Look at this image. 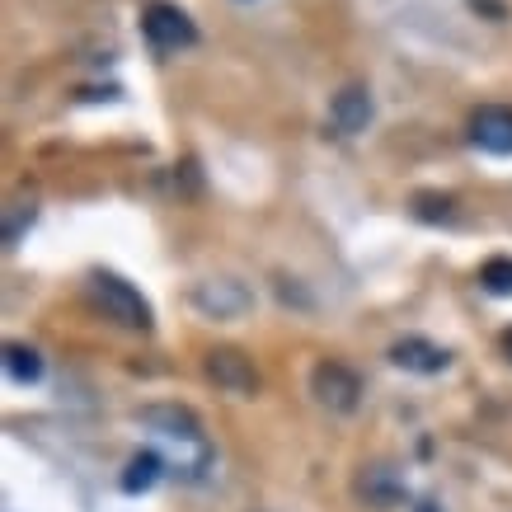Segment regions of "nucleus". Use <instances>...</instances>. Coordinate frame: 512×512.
Instances as JSON below:
<instances>
[{
	"label": "nucleus",
	"mask_w": 512,
	"mask_h": 512,
	"mask_svg": "<svg viewBox=\"0 0 512 512\" xmlns=\"http://www.w3.org/2000/svg\"><path fill=\"white\" fill-rule=\"evenodd\" d=\"M90 296L104 306L109 320L127 329H151V306L141 301V292H132L123 278H113V273H94L90 278Z\"/></svg>",
	"instance_id": "obj_1"
},
{
	"label": "nucleus",
	"mask_w": 512,
	"mask_h": 512,
	"mask_svg": "<svg viewBox=\"0 0 512 512\" xmlns=\"http://www.w3.org/2000/svg\"><path fill=\"white\" fill-rule=\"evenodd\" d=\"M141 33H146V38H151V47H160V52H179V47L198 43L193 19H188L179 5H165V0L146 5V15H141Z\"/></svg>",
	"instance_id": "obj_2"
},
{
	"label": "nucleus",
	"mask_w": 512,
	"mask_h": 512,
	"mask_svg": "<svg viewBox=\"0 0 512 512\" xmlns=\"http://www.w3.org/2000/svg\"><path fill=\"white\" fill-rule=\"evenodd\" d=\"M311 390H315V400L325 404V409H334V414H353L357 400H362V381L343 362H320L311 376Z\"/></svg>",
	"instance_id": "obj_3"
},
{
	"label": "nucleus",
	"mask_w": 512,
	"mask_h": 512,
	"mask_svg": "<svg viewBox=\"0 0 512 512\" xmlns=\"http://www.w3.org/2000/svg\"><path fill=\"white\" fill-rule=\"evenodd\" d=\"M207 376L221 390H231V395H254L259 390V372H254V362L240 348H212L207 353Z\"/></svg>",
	"instance_id": "obj_4"
},
{
	"label": "nucleus",
	"mask_w": 512,
	"mask_h": 512,
	"mask_svg": "<svg viewBox=\"0 0 512 512\" xmlns=\"http://www.w3.org/2000/svg\"><path fill=\"white\" fill-rule=\"evenodd\" d=\"M141 423H146V428H156L160 442H188V447H207V442H202L198 419H193L188 409H174V404H151V409H141Z\"/></svg>",
	"instance_id": "obj_5"
},
{
	"label": "nucleus",
	"mask_w": 512,
	"mask_h": 512,
	"mask_svg": "<svg viewBox=\"0 0 512 512\" xmlns=\"http://www.w3.org/2000/svg\"><path fill=\"white\" fill-rule=\"evenodd\" d=\"M367 123H372V94L362 90V85H348V90L334 94V104H329V127H334L339 137L367 132Z\"/></svg>",
	"instance_id": "obj_6"
},
{
	"label": "nucleus",
	"mask_w": 512,
	"mask_h": 512,
	"mask_svg": "<svg viewBox=\"0 0 512 512\" xmlns=\"http://www.w3.org/2000/svg\"><path fill=\"white\" fill-rule=\"evenodd\" d=\"M470 141L489 156H512V109H498V104L480 109L470 118Z\"/></svg>",
	"instance_id": "obj_7"
},
{
	"label": "nucleus",
	"mask_w": 512,
	"mask_h": 512,
	"mask_svg": "<svg viewBox=\"0 0 512 512\" xmlns=\"http://www.w3.org/2000/svg\"><path fill=\"white\" fill-rule=\"evenodd\" d=\"M390 362L404 367V372L433 376V372H442V367L451 362V353L447 348H437V343H428V339H400L395 348H390Z\"/></svg>",
	"instance_id": "obj_8"
},
{
	"label": "nucleus",
	"mask_w": 512,
	"mask_h": 512,
	"mask_svg": "<svg viewBox=\"0 0 512 512\" xmlns=\"http://www.w3.org/2000/svg\"><path fill=\"white\" fill-rule=\"evenodd\" d=\"M198 306L202 311H212L221 320V315H240L249 306V292L245 287H235V282H202L198 287Z\"/></svg>",
	"instance_id": "obj_9"
},
{
	"label": "nucleus",
	"mask_w": 512,
	"mask_h": 512,
	"mask_svg": "<svg viewBox=\"0 0 512 512\" xmlns=\"http://www.w3.org/2000/svg\"><path fill=\"white\" fill-rule=\"evenodd\" d=\"M357 494L367 498V503H376V508H390V503L404 494V484H400V475H395L390 466H372V470H362Z\"/></svg>",
	"instance_id": "obj_10"
},
{
	"label": "nucleus",
	"mask_w": 512,
	"mask_h": 512,
	"mask_svg": "<svg viewBox=\"0 0 512 512\" xmlns=\"http://www.w3.org/2000/svg\"><path fill=\"white\" fill-rule=\"evenodd\" d=\"M160 466H165V461H160L156 451H141V456H132V461H127V475H123V489H127V494L151 489V484L160 480Z\"/></svg>",
	"instance_id": "obj_11"
},
{
	"label": "nucleus",
	"mask_w": 512,
	"mask_h": 512,
	"mask_svg": "<svg viewBox=\"0 0 512 512\" xmlns=\"http://www.w3.org/2000/svg\"><path fill=\"white\" fill-rule=\"evenodd\" d=\"M5 372L29 386V381H38V376H43V357L33 353V348H24V343H10V348H5Z\"/></svg>",
	"instance_id": "obj_12"
},
{
	"label": "nucleus",
	"mask_w": 512,
	"mask_h": 512,
	"mask_svg": "<svg viewBox=\"0 0 512 512\" xmlns=\"http://www.w3.org/2000/svg\"><path fill=\"white\" fill-rule=\"evenodd\" d=\"M480 287L494 296H512V259H484L480 264Z\"/></svg>",
	"instance_id": "obj_13"
},
{
	"label": "nucleus",
	"mask_w": 512,
	"mask_h": 512,
	"mask_svg": "<svg viewBox=\"0 0 512 512\" xmlns=\"http://www.w3.org/2000/svg\"><path fill=\"white\" fill-rule=\"evenodd\" d=\"M503 357H508V362H512V329H508V334H503Z\"/></svg>",
	"instance_id": "obj_14"
}]
</instances>
